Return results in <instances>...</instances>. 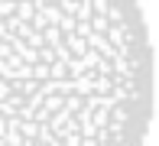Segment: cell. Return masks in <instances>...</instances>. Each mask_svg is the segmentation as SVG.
Wrapping results in <instances>:
<instances>
[{"label":"cell","instance_id":"cell-1","mask_svg":"<svg viewBox=\"0 0 159 146\" xmlns=\"http://www.w3.org/2000/svg\"><path fill=\"white\" fill-rule=\"evenodd\" d=\"M153 104L136 0H0V146H146Z\"/></svg>","mask_w":159,"mask_h":146}]
</instances>
